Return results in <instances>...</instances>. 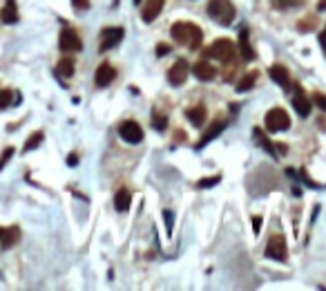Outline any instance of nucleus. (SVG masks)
I'll use <instances>...</instances> for the list:
<instances>
[{
    "instance_id": "f257e3e1",
    "label": "nucleus",
    "mask_w": 326,
    "mask_h": 291,
    "mask_svg": "<svg viewBox=\"0 0 326 291\" xmlns=\"http://www.w3.org/2000/svg\"><path fill=\"white\" fill-rule=\"evenodd\" d=\"M172 38L177 40L179 45H186L190 49H199L201 47V40H203V34L201 29L195 25V22H188V20H177L170 29Z\"/></svg>"
},
{
    "instance_id": "f03ea898",
    "label": "nucleus",
    "mask_w": 326,
    "mask_h": 291,
    "mask_svg": "<svg viewBox=\"0 0 326 291\" xmlns=\"http://www.w3.org/2000/svg\"><path fill=\"white\" fill-rule=\"evenodd\" d=\"M205 58H217V61L226 63V61H235L237 56V47L230 38H217L208 49L203 52Z\"/></svg>"
},
{
    "instance_id": "7ed1b4c3",
    "label": "nucleus",
    "mask_w": 326,
    "mask_h": 291,
    "mask_svg": "<svg viewBox=\"0 0 326 291\" xmlns=\"http://www.w3.org/2000/svg\"><path fill=\"white\" fill-rule=\"evenodd\" d=\"M235 4L230 0H210L208 2V16L221 25H230L235 20Z\"/></svg>"
},
{
    "instance_id": "20e7f679",
    "label": "nucleus",
    "mask_w": 326,
    "mask_h": 291,
    "mask_svg": "<svg viewBox=\"0 0 326 291\" xmlns=\"http://www.w3.org/2000/svg\"><path fill=\"white\" fill-rule=\"evenodd\" d=\"M266 128L270 132H284L290 128V116L284 107H272L266 112Z\"/></svg>"
},
{
    "instance_id": "39448f33",
    "label": "nucleus",
    "mask_w": 326,
    "mask_h": 291,
    "mask_svg": "<svg viewBox=\"0 0 326 291\" xmlns=\"http://www.w3.org/2000/svg\"><path fill=\"white\" fill-rule=\"evenodd\" d=\"M266 258L270 260H279L284 262L288 258V244H286L284 235H270L268 237V244H266Z\"/></svg>"
},
{
    "instance_id": "423d86ee",
    "label": "nucleus",
    "mask_w": 326,
    "mask_h": 291,
    "mask_svg": "<svg viewBox=\"0 0 326 291\" xmlns=\"http://www.w3.org/2000/svg\"><path fill=\"white\" fill-rule=\"evenodd\" d=\"M58 45H61L63 52H80V49H83V40L78 38V34H76L71 27H65V29H61V38H58Z\"/></svg>"
},
{
    "instance_id": "0eeeda50",
    "label": "nucleus",
    "mask_w": 326,
    "mask_h": 291,
    "mask_svg": "<svg viewBox=\"0 0 326 291\" xmlns=\"http://www.w3.org/2000/svg\"><path fill=\"white\" fill-rule=\"evenodd\" d=\"M119 137L128 143H141L143 141V130L136 121H123L119 125Z\"/></svg>"
},
{
    "instance_id": "6e6552de",
    "label": "nucleus",
    "mask_w": 326,
    "mask_h": 291,
    "mask_svg": "<svg viewBox=\"0 0 326 291\" xmlns=\"http://www.w3.org/2000/svg\"><path fill=\"white\" fill-rule=\"evenodd\" d=\"M123 40V29L121 27H105L101 31V52H107L114 45H119Z\"/></svg>"
},
{
    "instance_id": "1a4fd4ad",
    "label": "nucleus",
    "mask_w": 326,
    "mask_h": 291,
    "mask_svg": "<svg viewBox=\"0 0 326 291\" xmlns=\"http://www.w3.org/2000/svg\"><path fill=\"white\" fill-rule=\"evenodd\" d=\"M290 103H293V110L297 112L299 116H304V119H306V116L311 114V105H313V101H311V98H308L306 94H304V92H302V90H299V88L295 90V94H293V101H290Z\"/></svg>"
},
{
    "instance_id": "9d476101",
    "label": "nucleus",
    "mask_w": 326,
    "mask_h": 291,
    "mask_svg": "<svg viewBox=\"0 0 326 291\" xmlns=\"http://www.w3.org/2000/svg\"><path fill=\"white\" fill-rule=\"evenodd\" d=\"M188 72H190L188 63H186V61H177L172 67H170L168 81H170L172 85H183V83H186V79H188Z\"/></svg>"
},
{
    "instance_id": "9b49d317",
    "label": "nucleus",
    "mask_w": 326,
    "mask_h": 291,
    "mask_svg": "<svg viewBox=\"0 0 326 291\" xmlns=\"http://www.w3.org/2000/svg\"><path fill=\"white\" fill-rule=\"evenodd\" d=\"M163 4H165V0H145V2H143V11H141L143 22H152V20H156V16L161 13Z\"/></svg>"
},
{
    "instance_id": "f8f14e48",
    "label": "nucleus",
    "mask_w": 326,
    "mask_h": 291,
    "mask_svg": "<svg viewBox=\"0 0 326 291\" xmlns=\"http://www.w3.org/2000/svg\"><path fill=\"white\" fill-rule=\"evenodd\" d=\"M114 79H116V70L110 65V63H101V65L96 67V85L98 88H107Z\"/></svg>"
},
{
    "instance_id": "ddd939ff",
    "label": "nucleus",
    "mask_w": 326,
    "mask_h": 291,
    "mask_svg": "<svg viewBox=\"0 0 326 291\" xmlns=\"http://www.w3.org/2000/svg\"><path fill=\"white\" fill-rule=\"evenodd\" d=\"M223 128H226V121H223L221 116H219V119H214L212 123L208 125V130H205V132L201 134V139H199V143H196V148H203L205 143H210V141H212L214 137H217L219 132H221Z\"/></svg>"
},
{
    "instance_id": "4468645a",
    "label": "nucleus",
    "mask_w": 326,
    "mask_h": 291,
    "mask_svg": "<svg viewBox=\"0 0 326 291\" xmlns=\"http://www.w3.org/2000/svg\"><path fill=\"white\" fill-rule=\"evenodd\" d=\"M192 72H195V76H196L199 81H212L214 76H217V67L210 65L208 61H203V58H201L199 63H195Z\"/></svg>"
},
{
    "instance_id": "2eb2a0df",
    "label": "nucleus",
    "mask_w": 326,
    "mask_h": 291,
    "mask_svg": "<svg viewBox=\"0 0 326 291\" xmlns=\"http://www.w3.org/2000/svg\"><path fill=\"white\" fill-rule=\"evenodd\" d=\"M268 74H270V79L275 81V83H279L284 90L290 88V74L284 65H272L270 70H268Z\"/></svg>"
},
{
    "instance_id": "dca6fc26",
    "label": "nucleus",
    "mask_w": 326,
    "mask_h": 291,
    "mask_svg": "<svg viewBox=\"0 0 326 291\" xmlns=\"http://www.w3.org/2000/svg\"><path fill=\"white\" fill-rule=\"evenodd\" d=\"M114 206H116V210L125 213V210L132 206V193H130L128 188H121V191H116V195H114Z\"/></svg>"
},
{
    "instance_id": "f3484780",
    "label": "nucleus",
    "mask_w": 326,
    "mask_h": 291,
    "mask_svg": "<svg viewBox=\"0 0 326 291\" xmlns=\"http://www.w3.org/2000/svg\"><path fill=\"white\" fill-rule=\"evenodd\" d=\"M237 47H239V54L246 58V61H253L255 58V49L250 47V43H248V29L239 31V43H237Z\"/></svg>"
},
{
    "instance_id": "a211bd4d",
    "label": "nucleus",
    "mask_w": 326,
    "mask_h": 291,
    "mask_svg": "<svg viewBox=\"0 0 326 291\" xmlns=\"http://www.w3.org/2000/svg\"><path fill=\"white\" fill-rule=\"evenodd\" d=\"M18 237H20V231H18V226H9V228H0V242H2L4 249H9V246H13L18 242Z\"/></svg>"
},
{
    "instance_id": "6ab92c4d",
    "label": "nucleus",
    "mask_w": 326,
    "mask_h": 291,
    "mask_svg": "<svg viewBox=\"0 0 326 291\" xmlns=\"http://www.w3.org/2000/svg\"><path fill=\"white\" fill-rule=\"evenodd\" d=\"M0 18H2V22H7V25H13V22L18 20V7H16V0H7L2 7V11H0Z\"/></svg>"
},
{
    "instance_id": "aec40b11",
    "label": "nucleus",
    "mask_w": 326,
    "mask_h": 291,
    "mask_svg": "<svg viewBox=\"0 0 326 291\" xmlns=\"http://www.w3.org/2000/svg\"><path fill=\"white\" fill-rule=\"evenodd\" d=\"M253 137H255V143H257V146H261L263 150H268V152H270L272 157L277 155V146H275V143L270 141V139L266 137V134L261 132V130H257V128H255V130H253Z\"/></svg>"
},
{
    "instance_id": "412c9836",
    "label": "nucleus",
    "mask_w": 326,
    "mask_h": 291,
    "mask_svg": "<svg viewBox=\"0 0 326 291\" xmlns=\"http://www.w3.org/2000/svg\"><path fill=\"white\" fill-rule=\"evenodd\" d=\"M257 79H259V72L257 70H253V72H248V74L244 76V79L237 83V92H248V90H253L255 88V83H257Z\"/></svg>"
},
{
    "instance_id": "4be33fe9",
    "label": "nucleus",
    "mask_w": 326,
    "mask_h": 291,
    "mask_svg": "<svg viewBox=\"0 0 326 291\" xmlns=\"http://www.w3.org/2000/svg\"><path fill=\"white\" fill-rule=\"evenodd\" d=\"M186 114H188V119L192 121V125H196V128H201V125L205 123V107H203V105H195V107H190V110H188Z\"/></svg>"
},
{
    "instance_id": "5701e85b",
    "label": "nucleus",
    "mask_w": 326,
    "mask_h": 291,
    "mask_svg": "<svg viewBox=\"0 0 326 291\" xmlns=\"http://www.w3.org/2000/svg\"><path fill=\"white\" fill-rule=\"evenodd\" d=\"M18 94H13L11 90H0V110H4V107H9V105H18Z\"/></svg>"
},
{
    "instance_id": "b1692460",
    "label": "nucleus",
    "mask_w": 326,
    "mask_h": 291,
    "mask_svg": "<svg viewBox=\"0 0 326 291\" xmlns=\"http://www.w3.org/2000/svg\"><path fill=\"white\" fill-rule=\"evenodd\" d=\"M76 63H74V58H61V61H58V67H56V72H58V74H61V76H65V79H67V76H71V74H74V70H76Z\"/></svg>"
},
{
    "instance_id": "393cba45",
    "label": "nucleus",
    "mask_w": 326,
    "mask_h": 291,
    "mask_svg": "<svg viewBox=\"0 0 326 291\" xmlns=\"http://www.w3.org/2000/svg\"><path fill=\"white\" fill-rule=\"evenodd\" d=\"M40 143H43V132H34V134H29V139L25 141L22 150H25V152H31L34 148H38Z\"/></svg>"
},
{
    "instance_id": "a878e982",
    "label": "nucleus",
    "mask_w": 326,
    "mask_h": 291,
    "mask_svg": "<svg viewBox=\"0 0 326 291\" xmlns=\"http://www.w3.org/2000/svg\"><path fill=\"white\" fill-rule=\"evenodd\" d=\"M219 182H221V175L205 177V179H199V182H196V188H210V186H214V184H219Z\"/></svg>"
},
{
    "instance_id": "bb28decb",
    "label": "nucleus",
    "mask_w": 326,
    "mask_h": 291,
    "mask_svg": "<svg viewBox=\"0 0 326 291\" xmlns=\"http://www.w3.org/2000/svg\"><path fill=\"white\" fill-rule=\"evenodd\" d=\"M152 125H154V130H165L168 128V116L156 114L154 119H152Z\"/></svg>"
},
{
    "instance_id": "cd10ccee",
    "label": "nucleus",
    "mask_w": 326,
    "mask_h": 291,
    "mask_svg": "<svg viewBox=\"0 0 326 291\" xmlns=\"http://www.w3.org/2000/svg\"><path fill=\"white\" fill-rule=\"evenodd\" d=\"M163 219H165V231H168V235L172 233V222H174V213L172 210H163Z\"/></svg>"
},
{
    "instance_id": "c85d7f7f",
    "label": "nucleus",
    "mask_w": 326,
    "mask_h": 291,
    "mask_svg": "<svg viewBox=\"0 0 326 291\" xmlns=\"http://www.w3.org/2000/svg\"><path fill=\"white\" fill-rule=\"evenodd\" d=\"M13 152H16V150H13V148H4L2 157H0V170H2L4 166H7V161L11 159V155H13Z\"/></svg>"
},
{
    "instance_id": "c756f323",
    "label": "nucleus",
    "mask_w": 326,
    "mask_h": 291,
    "mask_svg": "<svg viewBox=\"0 0 326 291\" xmlns=\"http://www.w3.org/2000/svg\"><path fill=\"white\" fill-rule=\"evenodd\" d=\"M261 222H263L261 215H255V217H253V233H255V235L261 231Z\"/></svg>"
},
{
    "instance_id": "7c9ffc66",
    "label": "nucleus",
    "mask_w": 326,
    "mask_h": 291,
    "mask_svg": "<svg viewBox=\"0 0 326 291\" xmlns=\"http://www.w3.org/2000/svg\"><path fill=\"white\" fill-rule=\"evenodd\" d=\"M71 4H74L78 11H85V9H89V0H71Z\"/></svg>"
},
{
    "instance_id": "2f4dec72",
    "label": "nucleus",
    "mask_w": 326,
    "mask_h": 291,
    "mask_svg": "<svg viewBox=\"0 0 326 291\" xmlns=\"http://www.w3.org/2000/svg\"><path fill=\"white\" fill-rule=\"evenodd\" d=\"M313 101H315L322 110H326V97H324V94H313Z\"/></svg>"
},
{
    "instance_id": "473e14b6",
    "label": "nucleus",
    "mask_w": 326,
    "mask_h": 291,
    "mask_svg": "<svg viewBox=\"0 0 326 291\" xmlns=\"http://www.w3.org/2000/svg\"><path fill=\"white\" fill-rule=\"evenodd\" d=\"M156 54H159V56H165V54H170V47H168L165 43L156 45Z\"/></svg>"
},
{
    "instance_id": "72a5a7b5",
    "label": "nucleus",
    "mask_w": 326,
    "mask_h": 291,
    "mask_svg": "<svg viewBox=\"0 0 326 291\" xmlns=\"http://www.w3.org/2000/svg\"><path fill=\"white\" fill-rule=\"evenodd\" d=\"M320 45L324 47V52H326V27H324V31L320 34Z\"/></svg>"
},
{
    "instance_id": "f704fd0d",
    "label": "nucleus",
    "mask_w": 326,
    "mask_h": 291,
    "mask_svg": "<svg viewBox=\"0 0 326 291\" xmlns=\"http://www.w3.org/2000/svg\"><path fill=\"white\" fill-rule=\"evenodd\" d=\"M67 164H69V166H76V164H78V157H76V155H69V157H67Z\"/></svg>"
},
{
    "instance_id": "c9c22d12",
    "label": "nucleus",
    "mask_w": 326,
    "mask_h": 291,
    "mask_svg": "<svg viewBox=\"0 0 326 291\" xmlns=\"http://www.w3.org/2000/svg\"><path fill=\"white\" fill-rule=\"evenodd\" d=\"M134 2H136V4H138V2H141V0H134Z\"/></svg>"
}]
</instances>
